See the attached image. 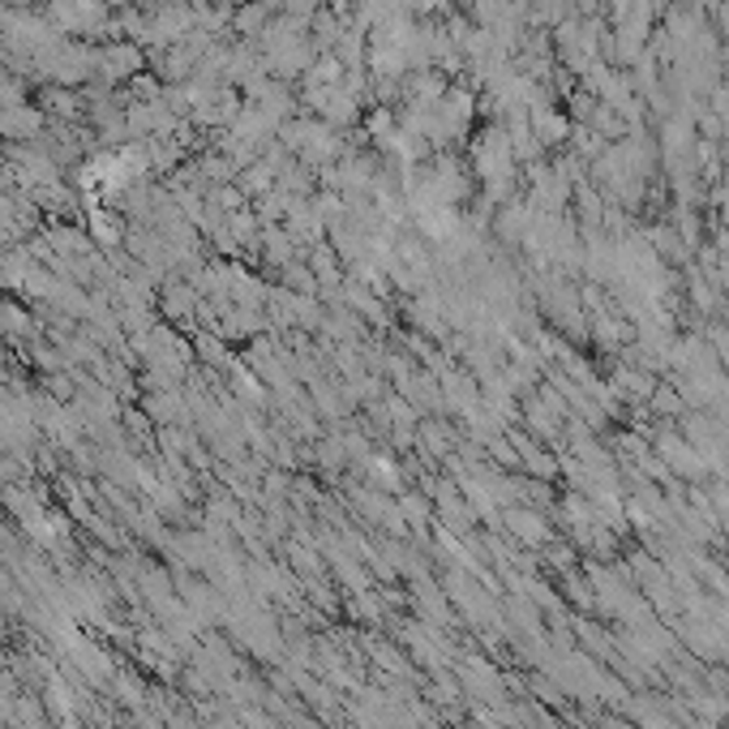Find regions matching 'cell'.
I'll list each match as a JSON object with an SVG mask.
<instances>
[{"label":"cell","mask_w":729,"mask_h":729,"mask_svg":"<svg viewBox=\"0 0 729 729\" xmlns=\"http://www.w3.org/2000/svg\"><path fill=\"white\" fill-rule=\"evenodd\" d=\"M717 206H721V215H726V224H729V185L717 190Z\"/></svg>","instance_id":"obj_1"}]
</instances>
